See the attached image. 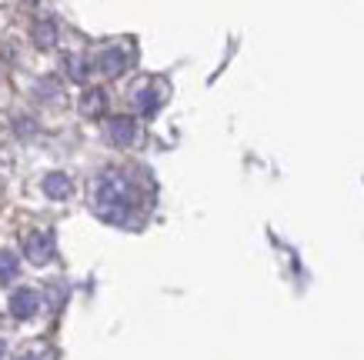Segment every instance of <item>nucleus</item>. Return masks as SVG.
<instances>
[{
	"label": "nucleus",
	"instance_id": "1",
	"mask_svg": "<svg viewBox=\"0 0 364 360\" xmlns=\"http://www.w3.org/2000/svg\"><path fill=\"white\" fill-rule=\"evenodd\" d=\"M94 210L107 224H127L137 210V187L121 170H104L94 184Z\"/></svg>",
	"mask_w": 364,
	"mask_h": 360
},
{
	"label": "nucleus",
	"instance_id": "2",
	"mask_svg": "<svg viewBox=\"0 0 364 360\" xmlns=\"http://www.w3.org/2000/svg\"><path fill=\"white\" fill-rule=\"evenodd\" d=\"M23 251H27V257H31L33 263H47L54 257V234H47V230L31 234L27 244H23Z\"/></svg>",
	"mask_w": 364,
	"mask_h": 360
},
{
	"label": "nucleus",
	"instance_id": "3",
	"mask_svg": "<svg viewBox=\"0 0 364 360\" xmlns=\"http://www.w3.org/2000/svg\"><path fill=\"white\" fill-rule=\"evenodd\" d=\"M107 137H111L114 143L127 147V143L137 141V124H134L131 117H114L111 124H107Z\"/></svg>",
	"mask_w": 364,
	"mask_h": 360
},
{
	"label": "nucleus",
	"instance_id": "4",
	"mask_svg": "<svg viewBox=\"0 0 364 360\" xmlns=\"http://www.w3.org/2000/svg\"><path fill=\"white\" fill-rule=\"evenodd\" d=\"M41 310V297L33 294V290H17V294L11 297V314L21 317V320H27V317H33Z\"/></svg>",
	"mask_w": 364,
	"mask_h": 360
},
{
	"label": "nucleus",
	"instance_id": "5",
	"mask_svg": "<svg viewBox=\"0 0 364 360\" xmlns=\"http://www.w3.org/2000/svg\"><path fill=\"white\" fill-rule=\"evenodd\" d=\"M44 194L54 197V200H64V197L74 194V184H70V177H64V174H50L44 180Z\"/></svg>",
	"mask_w": 364,
	"mask_h": 360
},
{
	"label": "nucleus",
	"instance_id": "6",
	"mask_svg": "<svg viewBox=\"0 0 364 360\" xmlns=\"http://www.w3.org/2000/svg\"><path fill=\"white\" fill-rule=\"evenodd\" d=\"M124 64H127V57H124V50H117V47H114V50H104V54L97 57V67L104 70V74H111V77L121 74Z\"/></svg>",
	"mask_w": 364,
	"mask_h": 360
},
{
	"label": "nucleus",
	"instance_id": "7",
	"mask_svg": "<svg viewBox=\"0 0 364 360\" xmlns=\"http://www.w3.org/2000/svg\"><path fill=\"white\" fill-rule=\"evenodd\" d=\"M134 104H137V110H141V114H154L157 104H161V97H157L154 90L141 87V90H134Z\"/></svg>",
	"mask_w": 364,
	"mask_h": 360
},
{
	"label": "nucleus",
	"instance_id": "8",
	"mask_svg": "<svg viewBox=\"0 0 364 360\" xmlns=\"http://www.w3.org/2000/svg\"><path fill=\"white\" fill-rule=\"evenodd\" d=\"M17 271H21V261H17L11 251H0V284H4V280H14Z\"/></svg>",
	"mask_w": 364,
	"mask_h": 360
},
{
	"label": "nucleus",
	"instance_id": "9",
	"mask_svg": "<svg viewBox=\"0 0 364 360\" xmlns=\"http://www.w3.org/2000/svg\"><path fill=\"white\" fill-rule=\"evenodd\" d=\"M80 110L84 114H100L104 110V90H90L87 97L80 100Z\"/></svg>",
	"mask_w": 364,
	"mask_h": 360
},
{
	"label": "nucleus",
	"instance_id": "10",
	"mask_svg": "<svg viewBox=\"0 0 364 360\" xmlns=\"http://www.w3.org/2000/svg\"><path fill=\"white\" fill-rule=\"evenodd\" d=\"M37 40H41V47H50V40H54V31H50V23L37 27Z\"/></svg>",
	"mask_w": 364,
	"mask_h": 360
},
{
	"label": "nucleus",
	"instance_id": "11",
	"mask_svg": "<svg viewBox=\"0 0 364 360\" xmlns=\"http://www.w3.org/2000/svg\"><path fill=\"white\" fill-rule=\"evenodd\" d=\"M0 357H4V340H0Z\"/></svg>",
	"mask_w": 364,
	"mask_h": 360
},
{
	"label": "nucleus",
	"instance_id": "12",
	"mask_svg": "<svg viewBox=\"0 0 364 360\" xmlns=\"http://www.w3.org/2000/svg\"><path fill=\"white\" fill-rule=\"evenodd\" d=\"M21 360H33V357H21Z\"/></svg>",
	"mask_w": 364,
	"mask_h": 360
}]
</instances>
